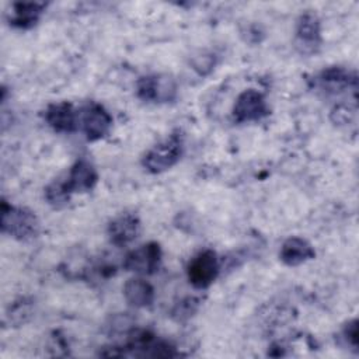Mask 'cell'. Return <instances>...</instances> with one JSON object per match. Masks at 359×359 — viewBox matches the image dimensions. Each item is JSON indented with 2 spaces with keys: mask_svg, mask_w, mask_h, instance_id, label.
I'll return each instance as SVG.
<instances>
[{
  "mask_svg": "<svg viewBox=\"0 0 359 359\" xmlns=\"http://www.w3.org/2000/svg\"><path fill=\"white\" fill-rule=\"evenodd\" d=\"M1 231L15 240H31L39 233V220L27 208L1 202Z\"/></svg>",
  "mask_w": 359,
  "mask_h": 359,
  "instance_id": "obj_1",
  "label": "cell"
},
{
  "mask_svg": "<svg viewBox=\"0 0 359 359\" xmlns=\"http://www.w3.org/2000/svg\"><path fill=\"white\" fill-rule=\"evenodd\" d=\"M184 151V137L180 132L171 133L167 139L153 146L142 158L143 167L151 174H160L174 167Z\"/></svg>",
  "mask_w": 359,
  "mask_h": 359,
  "instance_id": "obj_2",
  "label": "cell"
},
{
  "mask_svg": "<svg viewBox=\"0 0 359 359\" xmlns=\"http://www.w3.org/2000/svg\"><path fill=\"white\" fill-rule=\"evenodd\" d=\"M136 94L146 102H170L177 97V83L167 74H147L137 80Z\"/></svg>",
  "mask_w": 359,
  "mask_h": 359,
  "instance_id": "obj_3",
  "label": "cell"
},
{
  "mask_svg": "<svg viewBox=\"0 0 359 359\" xmlns=\"http://www.w3.org/2000/svg\"><path fill=\"white\" fill-rule=\"evenodd\" d=\"M219 268L217 254L213 250L206 248L191 258L187 266V276L194 287L206 289L217 278Z\"/></svg>",
  "mask_w": 359,
  "mask_h": 359,
  "instance_id": "obj_4",
  "label": "cell"
},
{
  "mask_svg": "<svg viewBox=\"0 0 359 359\" xmlns=\"http://www.w3.org/2000/svg\"><path fill=\"white\" fill-rule=\"evenodd\" d=\"M79 125L87 140L95 142L105 137L112 128V116L97 102H88L79 112Z\"/></svg>",
  "mask_w": 359,
  "mask_h": 359,
  "instance_id": "obj_5",
  "label": "cell"
},
{
  "mask_svg": "<svg viewBox=\"0 0 359 359\" xmlns=\"http://www.w3.org/2000/svg\"><path fill=\"white\" fill-rule=\"evenodd\" d=\"M321 46V24L316 14L303 13L296 21L294 48L302 55H314Z\"/></svg>",
  "mask_w": 359,
  "mask_h": 359,
  "instance_id": "obj_6",
  "label": "cell"
},
{
  "mask_svg": "<svg viewBox=\"0 0 359 359\" xmlns=\"http://www.w3.org/2000/svg\"><path fill=\"white\" fill-rule=\"evenodd\" d=\"M269 112L265 97L262 93L250 88L243 91L237 98L231 109V115L234 122L245 123L255 122L266 116Z\"/></svg>",
  "mask_w": 359,
  "mask_h": 359,
  "instance_id": "obj_7",
  "label": "cell"
},
{
  "mask_svg": "<svg viewBox=\"0 0 359 359\" xmlns=\"http://www.w3.org/2000/svg\"><path fill=\"white\" fill-rule=\"evenodd\" d=\"M161 255L163 252L160 244L150 241L126 254L122 265L126 271L139 275H151L157 272L161 262Z\"/></svg>",
  "mask_w": 359,
  "mask_h": 359,
  "instance_id": "obj_8",
  "label": "cell"
},
{
  "mask_svg": "<svg viewBox=\"0 0 359 359\" xmlns=\"http://www.w3.org/2000/svg\"><path fill=\"white\" fill-rule=\"evenodd\" d=\"M109 241L116 247L130 244L140 233V219L135 213H122L108 224Z\"/></svg>",
  "mask_w": 359,
  "mask_h": 359,
  "instance_id": "obj_9",
  "label": "cell"
},
{
  "mask_svg": "<svg viewBox=\"0 0 359 359\" xmlns=\"http://www.w3.org/2000/svg\"><path fill=\"white\" fill-rule=\"evenodd\" d=\"M46 123L59 133H72L79 128V112L70 102H55L45 109Z\"/></svg>",
  "mask_w": 359,
  "mask_h": 359,
  "instance_id": "obj_10",
  "label": "cell"
},
{
  "mask_svg": "<svg viewBox=\"0 0 359 359\" xmlns=\"http://www.w3.org/2000/svg\"><path fill=\"white\" fill-rule=\"evenodd\" d=\"M97 181H98V172L95 167L86 158L77 160L70 167V171L65 177V182L70 194L88 192L95 187Z\"/></svg>",
  "mask_w": 359,
  "mask_h": 359,
  "instance_id": "obj_11",
  "label": "cell"
},
{
  "mask_svg": "<svg viewBox=\"0 0 359 359\" xmlns=\"http://www.w3.org/2000/svg\"><path fill=\"white\" fill-rule=\"evenodd\" d=\"M356 83H358L356 74L341 66H332V67L324 69L317 76L318 87L327 93H334V94L341 93L348 87L356 88Z\"/></svg>",
  "mask_w": 359,
  "mask_h": 359,
  "instance_id": "obj_12",
  "label": "cell"
},
{
  "mask_svg": "<svg viewBox=\"0 0 359 359\" xmlns=\"http://www.w3.org/2000/svg\"><path fill=\"white\" fill-rule=\"evenodd\" d=\"M316 257V251L311 244L302 237H289L283 241L279 258L287 266H297Z\"/></svg>",
  "mask_w": 359,
  "mask_h": 359,
  "instance_id": "obj_13",
  "label": "cell"
},
{
  "mask_svg": "<svg viewBox=\"0 0 359 359\" xmlns=\"http://www.w3.org/2000/svg\"><path fill=\"white\" fill-rule=\"evenodd\" d=\"M123 297L132 307L142 309L147 307L154 300L153 286L142 278H130L123 285Z\"/></svg>",
  "mask_w": 359,
  "mask_h": 359,
  "instance_id": "obj_14",
  "label": "cell"
},
{
  "mask_svg": "<svg viewBox=\"0 0 359 359\" xmlns=\"http://www.w3.org/2000/svg\"><path fill=\"white\" fill-rule=\"evenodd\" d=\"M45 8H46L45 3H36V1L14 3L11 17H10V24L22 29L31 28L39 21Z\"/></svg>",
  "mask_w": 359,
  "mask_h": 359,
  "instance_id": "obj_15",
  "label": "cell"
},
{
  "mask_svg": "<svg viewBox=\"0 0 359 359\" xmlns=\"http://www.w3.org/2000/svg\"><path fill=\"white\" fill-rule=\"evenodd\" d=\"M70 191L66 187L65 178L63 180H55L45 188V199L49 205L53 208H62L65 206L70 199Z\"/></svg>",
  "mask_w": 359,
  "mask_h": 359,
  "instance_id": "obj_16",
  "label": "cell"
},
{
  "mask_svg": "<svg viewBox=\"0 0 359 359\" xmlns=\"http://www.w3.org/2000/svg\"><path fill=\"white\" fill-rule=\"evenodd\" d=\"M31 316V302H27L25 299H20L13 306H10L8 311L6 313V318L10 324H24Z\"/></svg>",
  "mask_w": 359,
  "mask_h": 359,
  "instance_id": "obj_17",
  "label": "cell"
},
{
  "mask_svg": "<svg viewBox=\"0 0 359 359\" xmlns=\"http://www.w3.org/2000/svg\"><path fill=\"white\" fill-rule=\"evenodd\" d=\"M199 307V299L196 297H187L184 300H181L180 303L175 304V307L171 311V316L175 320H187L191 316H194V313L198 310Z\"/></svg>",
  "mask_w": 359,
  "mask_h": 359,
  "instance_id": "obj_18",
  "label": "cell"
},
{
  "mask_svg": "<svg viewBox=\"0 0 359 359\" xmlns=\"http://www.w3.org/2000/svg\"><path fill=\"white\" fill-rule=\"evenodd\" d=\"M358 320L353 318L351 321H348L342 331H341V338L346 342V345H349L353 351H358Z\"/></svg>",
  "mask_w": 359,
  "mask_h": 359,
  "instance_id": "obj_19",
  "label": "cell"
},
{
  "mask_svg": "<svg viewBox=\"0 0 359 359\" xmlns=\"http://www.w3.org/2000/svg\"><path fill=\"white\" fill-rule=\"evenodd\" d=\"M192 66H194V69L201 76H205V74H208V73H210L213 70V67H215V56L210 55V53L196 56L192 60Z\"/></svg>",
  "mask_w": 359,
  "mask_h": 359,
  "instance_id": "obj_20",
  "label": "cell"
}]
</instances>
